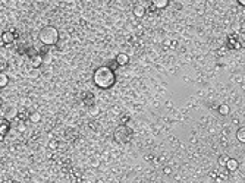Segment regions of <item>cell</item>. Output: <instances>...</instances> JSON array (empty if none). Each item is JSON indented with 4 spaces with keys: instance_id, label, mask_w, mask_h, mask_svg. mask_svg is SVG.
Wrapping results in <instances>:
<instances>
[{
    "instance_id": "6da1fadb",
    "label": "cell",
    "mask_w": 245,
    "mask_h": 183,
    "mask_svg": "<svg viewBox=\"0 0 245 183\" xmlns=\"http://www.w3.org/2000/svg\"><path fill=\"white\" fill-rule=\"evenodd\" d=\"M94 85L101 90H109L116 84V75L110 66H100L94 71L93 75Z\"/></svg>"
},
{
    "instance_id": "7a4b0ae2",
    "label": "cell",
    "mask_w": 245,
    "mask_h": 183,
    "mask_svg": "<svg viewBox=\"0 0 245 183\" xmlns=\"http://www.w3.org/2000/svg\"><path fill=\"white\" fill-rule=\"evenodd\" d=\"M59 29L53 25H46L43 26L40 29V32H38V40H40V43L43 46H56L57 44V41H59Z\"/></svg>"
},
{
    "instance_id": "3957f363",
    "label": "cell",
    "mask_w": 245,
    "mask_h": 183,
    "mask_svg": "<svg viewBox=\"0 0 245 183\" xmlns=\"http://www.w3.org/2000/svg\"><path fill=\"white\" fill-rule=\"evenodd\" d=\"M113 139L118 142V144H129L131 139H132V131L126 126V124H120L118 126L115 132H113Z\"/></svg>"
},
{
    "instance_id": "277c9868",
    "label": "cell",
    "mask_w": 245,
    "mask_h": 183,
    "mask_svg": "<svg viewBox=\"0 0 245 183\" xmlns=\"http://www.w3.org/2000/svg\"><path fill=\"white\" fill-rule=\"evenodd\" d=\"M0 116L12 122L14 119H16L19 116V110L12 104H7V105H5V107L2 105V107H0Z\"/></svg>"
},
{
    "instance_id": "5b68a950",
    "label": "cell",
    "mask_w": 245,
    "mask_h": 183,
    "mask_svg": "<svg viewBox=\"0 0 245 183\" xmlns=\"http://www.w3.org/2000/svg\"><path fill=\"white\" fill-rule=\"evenodd\" d=\"M0 40H2V44H5V46L12 44L15 40H16V31H15V29H7V31H3Z\"/></svg>"
},
{
    "instance_id": "8992f818",
    "label": "cell",
    "mask_w": 245,
    "mask_h": 183,
    "mask_svg": "<svg viewBox=\"0 0 245 183\" xmlns=\"http://www.w3.org/2000/svg\"><path fill=\"white\" fill-rule=\"evenodd\" d=\"M10 129H12L10 120H7V119H5V117H2V116H0V141H3V139H5V136L10 132Z\"/></svg>"
},
{
    "instance_id": "52a82bcc",
    "label": "cell",
    "mask_w": 245,
    "mask_h": 183,
    "mask_svg": "<svg viewBox=\"0 0 245 183\" xmlns=\"http://www.w3.org/2000/svg\"><path fill=\"white\" fill-rule=\"evenodd\" d=\"M226 46L229 47L231 50H239L241 48V40L236 37V35H229L228 37V43H226Z\"/></svg>"
},
{
    "instance_id": "ba28073f",
    "label": "cell",
    "mask_w": 245,
    "mask_h": 183,
    "mask_svg": "<svg viewBox=\"0 0 245 183\" xmlns=\"http://www.w3.org/2000/svg\"><path fill=\"white\" fill-rule=\"evenodd\" d=\"M29 63H31V67L33 69H38L43 66V59H41V56L37 53V54H34L29 57Z\"/></svg>"
},
{
    "instance_id": "9c48e42d",
    "label": "cell",
    "mask_w": 245,
    "mask_h": 183,
    "mask_svg": "<svg viewBox=\"0 0 245 183\" xmlns=\"http://www.w3.org/2000/svg\"><path fill=\"white\" fill-rule=\"evenodd\" d=\"M115 62H116L118 66H126L129 63V56L125 54V53H119V54L115 57Z\"/></svg>"
},
{
    "instance_id": "30bf717a",
    "label": "cell",
    "mask_w": 245,
    "mask_h": 183,
    "mask_svg": "<svg viewBox=\"0 0 245 183\" xmlns=\"http://www.w3.org/2000/svg\"><path fill=\"white\" fill-rule=\"evenodd\" d=\"M225 167L229 171H236L238 170V167H239V161L238 160H235V158H229V160L226 161Z\"/></svg>"
},
{
    "instance_id": "8fae6325",
    "label": "cell",
    "mask_w": 245,
    "mask_h": 183,
    "mask_svg": "<svg viewBox=\"0 0 245 183\" xmlns=\"http://www.w3.org/2000/svg\"><path fill=\"white\" fill-rule=\"evenodd\" d=\"M146 13H147L146 6H142V5H135V6H134V15H135L137 18H142Z\"/></svg>"
},
{
    "instance_id": "7c38bea8",
    "label": "cell",
    "mask_w": 245,
    "mask_h": 183,
    "mask_svg": "<svg viewBox=\"0 0 245 183\" xmlns=\"http://www.w3.org/2000/svg\"><path fill=\"white\" fill-rule=\"evenodd\" d=\"M9 75H7L5 71H2L0 72V90H3V88H6L7 85H9Z\"/></svg>"
},
{
    "instance_id": "4fadbf2b",
    "label": "cell",
    "mask_w": 245,
    "mask_h": 183,
    "mask_svg": "<svg viewBox=\"0 0 245 183\" xmlns=\"http://www.w3.org/2000/svg\"><path fill=\"white\" fill-rule=\"evenodd\" d=\"M41 119H43V116H41L40 111H31V113L28 114V120H31L33 123H38Z\"/></svg>"
},
{
    "instance_id": "5bb4252c",
    "label": "cell",
    "mask_w": 245,
    "mask_h": 183,
    "mask_svg": "<svg viewBox=\"0 0 245 183\" xmlns=\"http://www.w3.org/2000/svg\"><path fill=\"white\" fill-rule=\"evenodd\" d=\"M169 2L170 0H151L153 6L156 7V9H165V7H167Z\"/></svg>"
},
{
    "instance_id": "9a60e30c",
    "label": "cell",
    "mask_w": 245,
    "mask_h": 183,
    "mask_svg": "<svg viewBox=\"0 0 245 183\" xmlns=\"http://www.w3.org/2000/svg\"><path fill=\"white\" fill-rule=\"evenodd\" d=\"M38 54L41 56V59H43V63H50V60H52V54L49 50H43V51H38Z\"/></svg>"
},
{
    "instance_id": "2e32d148",
    "label": "cell",
    "mask_w": 245,
    "mask_h": 183,
    "mask_svg": "<svg viewBox=\"0 0 245 183\" xmlns=\"http://www.w3.org/2000/svg\"><path fill=\"white\" fill-rule=\"evenodd\" d=\"M236 138H238L239 142H242V144L245 142V128H244V126H242V128H239L238 131H236Z\"/></svg>"
},
{
    "instance_id": "e0dca14e",
    "label": "cell",
    "mask_w": 245,
    "mask_h": 183,
    "mask_svg": "<svg viewBox=\"0 0 245 183\" xmlns=\"http://www.w3.org/2000/svg\"><path fill=\"white\" fill-rule=\"evenodd\" d=\"M229 111H231V109H229V105H228V104L219 105V114H222V116H228V114H229Z\"/></svg>"
},
{
    "instance_id": "ac0fdd59",
    "label": "cell",
    "mask_w": 245,
    "mask_h": 183,
    "mask_svg": "<svg viewBox=\"0 0 245 183\" xmlns=\"http://www.w3.org/2000/svg\"><path fill=\"white\" fill-rule=\"evenodd\" d=\"M88 111H90V114H93V116H95V114H99V107L95 104H91V105H88Z\"/></svg>"
},
{
    "instance_id": "d6986e66",
    "label": "cell",
    "mask_w": 245,
    "mask_h": 183,
    "mask_svg": "<svg viewBox=\"0 0 245 183\" xmlns=\"http://www.w3.org/2000/svg\"><path fill=\"white\" fill-rule=\"evenodd\" d=\"M59 142H57V141H50V144H49V147H50V148H52V150H56V148H57V147H59Z\"/></svg>"
},
{
    "instance_id": "ffe728a7",
    "label": "cell",
    "mask_w": 245,
    "mask_h": 183,
    "mask_svg": "<svg viewBox=\"0 0 245 183\" xmlns=\"http://www.w3.org/2000/svg\"><path fill=\"white\" fill-rule=\"evenodd\" d=\"M6 67H7L6 62H3V60L0 59V72H2V71H5V69H6Z\"/></svg>"
},
{
    "instance_id": "44dd1931",
    "label": "cell",
    "mask_w": 245,
    "mask_h": 183,
    "mask_svg": "<svg viewBox=\"0 0 245 183\" xmlns=\"http://www.w3.org/2000/svg\"><path fill=\"white\" fill-rule=\"evenodd\" d=\"M236 2H238V3H239V5H241L242 7L245 6V0H236Z\"/></svg>"
},
{
    "instance_id": "7402d4cb",
    "label": "cell",
    "mask_w": 245,
    "mask_h": 183,
    "mask_svg": "<svg viewBox=\"0 0 245 183\" xmlns=\"http://www.w3.org/2000/svg\"><path fill=\"white\" fill-rule=\"evenodd\" d=\"M3 105V101H2V97H0V107Z\"/></svg>"
}]
</instances>
